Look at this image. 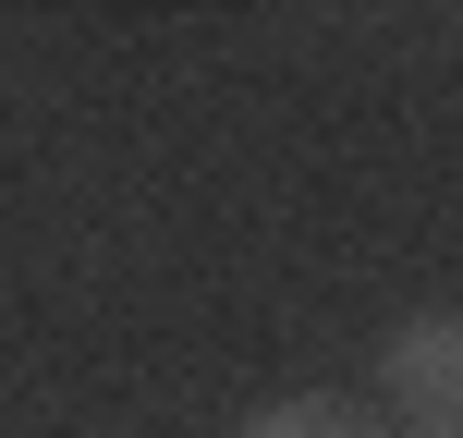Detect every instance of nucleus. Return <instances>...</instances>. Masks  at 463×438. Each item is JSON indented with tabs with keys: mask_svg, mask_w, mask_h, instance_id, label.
<instances>
[{
	"mask_svg": "<svg viewBox=\"0 0 463 438\" xmlns=\"http://www.w3.org/2000/svg\"><path fill=\"white\" fill-rule=\"evenodd\" d=\"M378 402L415 438H463V317H402L378 341Z\"/></svg>",
	"mask_w": 463,
	"mask_h": 438,
	"instance_id": "f257e3e1",
	"label": "nucleus"
},
{
	"mask_svg": "<svg viewBox=\"0 0 463 438\" xmlns=\"http://www.w3.org/2000/svg\"><path fill=\"white\" fill-rule=\"evenodd\" d=\"M244 438H391L378 415H354V402H269Z\"/></svg>",
	"mask_w": 463,
	"mask_h": 438,
	"instance_id": "f03ea898",
	"label": "nucleus"
}]
</instances>
